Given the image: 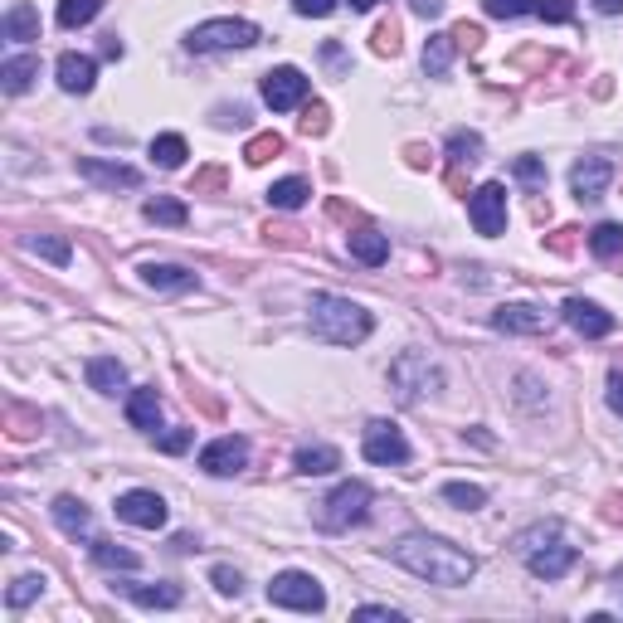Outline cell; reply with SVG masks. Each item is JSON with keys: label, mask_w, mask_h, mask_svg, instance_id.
<instances>
[{"label": "cell", "mask_w": 623, "mask_h": 623, "mask_svg": "<svg viewBox=\"0 0 623 623\" xmlns=\"http://www.w3.org/2000/svg\"><path fill=\"white\" fill-rule=\"evenodd\" d=\"M453 39H458V49H468V54H473V49H482V30H477V25H468V20H463V25H453Z\"/></svg>", "instance_id": "cell-48"}, {"label": "cell", "mask_w": 623, "mask_h": 623, "mask_svg": "<svg viewBox=\"0 0 623 623\" xmlns=\"http://www.w3.org/2000/svg\"><path fill=\"white\" fill-rule=\"evenodd\" d=\"M249 44H258L254 20H205L185 35L190 54H220V49H249Z\"/></svg>", "instance_id": "cell-4"}, {"label": "cell", "mask_w": 623, "mask_h": 623, "mask_svg": "<svg viewBox=\"0 0 623 623\" xmlns=\"http://www.w3.org/2000/svg\"><path fill=\"white\" fill-rule=\"evenodd\" d=\"M142 283L156 293H185V288H195V273L181 263H142Z\"/></svg>", "instance_id": "cell-17"}, {"label": "cell", "mask_w": 623, "mask_h": 623, "mask_svg": "<svg viewBox=\"0 0 623 623\" xmlns=\"http://www.w3.org/2000/svg\"><path fill=\"white\" fill-rule=\"evenodd\" d=\"M151 224H171V229H181L185 220H190V210H185L181 200H166V195H156V200H147V210H142Z\"/></svg>", "instance_id": "cell-32"}, {"label": "cell", "mask_w": 623, "mask_h": 623, "mask_svg": "<svg viewBox=\"0 0 623 623\" xmlns=\"http://www.w3.org/2000/svg\"><path fill=\"white\" fill-rule=\"evenodd\" d=\"M93 560H98V565H108V570H137V565H142V560H137V550L112 546V541H98V536H93Z\"/></svg>", "instance_id": "cell-31"}, {"label": "cell", "mask_w": 623, "mask_h": 623, "mask_svg": "<svg viewBox=\"0 0 623 623\" xmlns=\"http://www.w3.org/2000/svg\"><path fill=\"white\" fill-rule=\"evenodd\" d=\"M468 215H473L477 234H487V239H497L502 229H507V190L497 181L477 185L473 195H468Z\"/></svg>", "instance_id": "cell-9"}, {"label": "cell", "mask_w": 623, "mask_h": 623, "mask_svg": "<svg viewBox=\"0 0 623 623\" xmlns=\"http://www.w3.org/2000/svg\"><path fill=\"white\" fill-rule=\"evenodd\" d=\"M356 619H390V623H400V609H390V604H361V609H356Z\"/></svg>", "instance_id": "cell-50"}, {"label": "cell", "mask_w": 623, "mask_h": 623, "mask_svg": "<svg viewBox=\"0 0 623 623\" xmlns=\"http://www.w3.org/2000/svg\"><path fill=\"white\" fill-rule=\"evenodd\" d=\"M443 497H448L453 507H463V512H477V507L487 502V492H482L477 482H448V487H443Z\"/></svg>", "instance_id": "cell-38"}, {"label": "cell", "mask_w": 623, "mask_h": 623, "mask_svg": "<svg viewBox=\"0 0 623 623\" xmlns=\"http://www.w3.org/2000/svg\"><path fill=\"white\" fill-rule=\"evenodd\" d=\"M366 512H370L366 482H341L327 502H322V526H327V531H346V526L366 521Z\"/></svg>", "instance_id": "cell-7"}, {"label": "cell", "mask_w": 623, "mask_h": 623, "mask_svg": "<svg viewBox=\"0 0 623 623\" xmlns=\"http://www.w3.org/2000/svg\"><path fill=\"white\" fill-rule=\"evenodd\" d=\"M380 0H351V10H375Z\"/></svg>", "instance_id": "cell-57"}, {"label": "cell", "mask_w": 623, "mask_h": 623, "mask_svg": "<svg viewBox=\"0 0 623 623\" xmlns=\"http://www.w3.org/2000/svg\"><path fill=\"white\" fill-rule=\"evenodd\" d=\"M570 234H575V229H555V234H550L546 244L555 249V254H570V249H575V239H570Z\"/></svg>", "instance_id": "cell-53"}, {"label": "cell", "mask_w": 623, "mask_h": 623, "mask_svg": "<svg viewBox=\"0 0 623 623\" xmlns=\"http://www.w3.org/2000/svg\"><path fill=\"white\" fill-rule=\"evenodd\" d=\"M477 161H482V137L458 127V132L448 137V166H453V171H463V166H477Z\"/></svg>", "instance_id": "cell-28"}, {"label": "cell", "mask_w": 623, "mask_h": 623, "mask_svg": "<svg viewBox=\"0 0 623 623\" xmlns=\"http://www.w3.org/2000/svg\"><path fill=\"white\" fill-rule=\"evenodd\" d=\"M307 195H312V185L302 181V176H288V181L268 185V205H273V210H302Z\"/></svg>", "instance_id": "cell-27"}, {"label": "cell", "mask_w": 623, "mask_h": 623, "mask_svg": "<svg viewBox=\"0 0 623 623\" xmlns=\"http://www.w3.org/2000/svg\"><path fill=\"white\" fill-rule=\"evenodd\" d=\"M268 604L302 609V614H322V609H327V589H322L317 575H307V570H283V575L268 585Z\"/></svg>", "instance_id": "cell-5"}, {"label": "cell", "mask_w": 623, "mask_h": 623, "mask_svg": "<svg viewBox=\"0 0 623 623\" xmlns=\"http://www.w3.org/2000/svg\"><path fill=\"white\" fill-rule=\"evenodd\" d=\"M307 312H312V331L322 341H331V346H361L370 336V312L361 302H351V297L317 293Z\"/></svg>", "instance_id": "cell-2"}, {"label": "cell", "mask_w": 623, "mask_h": 623, "mask_svg": "<svg viewBox=\"0 0 623 623\" xmlns=\"http://www.w3.org/2000/svg\"><path fill=\"white\" fill-rule=\"evenodd\" d=\"M93 83H98V64L88 54H64L59 59V88L64 93H93Z\"/></svg>", "instance_id": "cell-18"}, {"label": "cell", "mask_w": 623, "mask_h": 623, "mask_svg": "<svg viewBox=\"0 0 623 623\" xmlns=\"http://www.w3.org/2000/svg\"><path fill=\"white\" fill-rule=\"evenodd\" d=\"M521 555H526V565H531V575L536 580H560L570 565H575V546H565V541H555V526H541V531H526L521 536Z\"/></svg>", "instance_id": "cell-3"}, {"label": "cell", "mask_w": 623, "mask_h": 623, "mask_svg": "<svg viewBox=\"0 0 623 623\" xmlns=\"http://www.w3.org/2000/svg\"><path fill=\"white\" fill-rule=\"evenodd\" d=\"M599 15H623V0H594Z\"/></svg>", "instance_id": "cell-55"}, {"label": "cell", "mask_w": 623, "mask_h": 623, "mask_svg": "<svg viewBox=\"0 0 623 623\" xmlns=\"http://www.w3.org/2000/svg\"><path fill=\"white\" fill-rule=\"evenodd\" d=\"M614 181V161L609 156H585V161H575V171H570V185H575V195L580 200H599L604 190Z\"/></svg>", "instance_id": "cell-13"}, {"label": "cell", "mask_w": 623, "mask_h": 623, "mask_svg": "<svg viewBox=\"0 0 623 623\" xmlns=\"http://www.w3.org/2000/svg\"><path fill=\"white\" fill-rule=\"evenodd\" d=\"M536 15L546 25H565V20H575V0H536Z\"/></svg>", "instance_id": "cell-41"}, {"label": "cell", "mask_w": 623, "mask_h": 623, "mask_svg": "<svg viewBox=\"0 0 623 623\" xmlns=\"http://www.w3.org/2000/svg\"><path fill=\"white\" fill-rule=\"evenodd\" d=\"M293 468L302 477H322V473H336L341 468V453L331 448V443H312V448H297Z\"/></svg>", "instance_id": "cell-22"}, {"label": "cell", "mask_w": 623, "mask_h": 623, "mask_svg": "<svg viewBox=\"0 0 623 623\" xmlns=\"http://www.w3.org/2000/svg\"><path fill=\"white\" fill-rule=\"evenodd\" d=\"M589 249L599 258H619L623 254V224H594V229H589Z\"/></svg>", "instance_id": "cell-33"}, {"label": "cell", "mask_w": 623, "mask_h": 623, "mask_svg": "<svg viewBox=\"0 0 623 623\" xmlns=\"http://www.w3.org/2000/svg\"><path fill=\"white\" fill-rule=\"evenodd\" d=\"M25 249H30V254H39V258H49V263H59V268L74 258L69 239H54V234H30V239H25Z\"/></svg>", "instance_id": "cell-34"}, {"label": "cell", "mask_w": 623, "mask_h": 623, "mask_svg": "<svg viewBox=\"0 0 623 623\" xmlns=\"http://www.w3.org/2000/svg\"><path fill=\"white\" fill-rule=\"evenodd\" d=\"M512 171H516V181H526V185H546V166H541L536 156H521Z\"/></svg>", "instance_id": "cell-45"}, {"label": "cell", "mask_w": 623, "mask_h": 623, "mask_svg": "<svg viewBox=\"0 0 623 623\" xmlns=\"http://www.w3.org/2000/svg\"><path fill=\"white\" fill-rule=\"evenodd\" d=\"M482 10L492 15V20H516V15H526V10H536L531 0H482Z\"/></svg>", "instance_id": "cell-42"}, {"label": "cell", "mask_w": 623, "mask_h": 623, "mask_svg": "<svg viewBox=\"0 0 623 623\" xmlns=\"http://www.w3.org/2000/svg\"><path fill=\"white\" fill-rule=\"evenodd\" d=\"M39 594H44V575H20L15 585L5 589V604H10V609H25V604H35Z\"/></svg>", "instance_id": "cell-37"}, {"label": "cell", "mask_w": 623, "mask_h": 623, "mask_svg": "<svg viewBox=\"0 0 623 623\" xmlns=\"http://www.w3.org/2000/svg\"><path fill=\"white\" fill-rule=\"evenodd\" d=\"M98 10H103V0H59V25H64V30H78V25H88Z\"/></svg>", "instance_id": "cell-36"}, {"label": "cell", "mask_w": 623, "mask_h": 623, "mask_svg": "<svg viewBox=\"0 0 623 623\" xmlns=\"http://www.w3.org/2000/svg\"><path fill=\"white\" fill-rule=\"evenodd\" d=\"M283 147H288V142H283L278 132H258L254 142L244 147V161H249V166H268L273 156H283Z\"/></svg>", "instance_id": "cell-35"}, {"label": "cell", "mask_w": 623, "mask_h": 623, "mask_svg": "<svg viewBox=\"0 0 623 623\" xmlns=\"http://www.w3.org/2000/svg\"><path fill=\"white\" fill-rule=\"evenodd\" d=\"M127 419H132V429L156 434V424H161V395L156 390H132L127 395Z\"/></svg>", "instance_id": "cell-21"}, {"label": "cell", "mask_w": 623, "mask_h": 623, "mask_svg": "<svg viewBox=\"0 0 623 623\" xmlns=\"http://www.w3.org/2000/svg\"><path fill=\"white\" fill-rule=\"evenodd\" d=\"M361 453H366L370 463H380V468H400V463H409V443H404L400 424H390V419H375V424H366Z\"/></svg>", "instance_id": "cell-8"}, {"label": "cell", "mask_w": 623, "mask_h": 623, "mask_svg": "<svg viewBox=\"0 0 623 623\" xmlns=\"http://www.w3.org/2000/svg\"><path fill=\"white\" fill-rule=\"evenodd\" d=\"M103 54H108V59H122V39L108 35V39H103Z\"/></svg>", "instance_id": "cell-56"}, {"label": "cell", "mask_w": 623, "mask_h": 623, "mask_svg": "<svg viewBox=\"0 0 623 623\" xmlns=\"http://www.w3.org/2000/svg\"><path fill=\"white\" fill-rule=\"evenodd\" d=\"M54 521H59V531L64 536H93V512L78 502V497H54Z\"/></svg>", "instance_id": "cell-19"}, {"label": "cell", "mask_w": 623, "mask_h": 623, "mask_svg": "<svg viewBox=\"0 0 623 623\" xmlns=\"http://www.w3.org/2000/svg\"><path fill=\"white\" fill-rule=\"evenodd\" d=\"M117 521L142 526V531H161V526H166V502H161L156 492H147V487L122 492V497H117Z\"/></svg>", "instance_id": "cell-11"}, {"label": "cell", "mask_w": 623, "mask_h": 623, "mask_svg": "<svg viewBox=\"0 0 623 623\" xmlns=\"http://www.w3.org/2000/svg\"><path fill=\"white\" fill-rule=\"evenodd\" d=\"M224 185V166H210V171H200L195 181H190V195H200V190H220Z\"/></svg>", "instance_id": "cell-49"}, {"label": "cell", "mask_w": 623, "mask_h": 623, "mask_svg": "<svg viewBox=\"0 0 623 623\" xmlns=\"http://www.w3.org/2000/svg\"><path fill=\"white\" fill-rule=\"evenodd\" d=\"M263 103L273 112H293L297 103H307V74L283 64V69H268L263 74Z\"/></svg>", "instance_id": "cell-10"}, {"label": "cell", "mask_w": 623, "mask_h": 623, "mask_svg": "<svg viewBox=\"0 0 623 623\" xmlns=\"http://www.w3.org/2000/svg\"><path fill=\"white\" fill-rule=\"evenodd\" d=\"M210 580H215L220 594H239V589H244V575H239V570H229V565H215V570H210Z\"/></svg>", "instance_id": "cell-46"}, {"label": "cell", "mask_w": 623, "mask_h": 623, "mask_svg": "<svg viewBox=\"0 0 623 623\" xmlns=\"http://www.w3.org/2000/svg\"><path fill=\"white\" fill-rule=\"evenodd\" d=\"M78 171H83L88 181H98V185H142V176H137L132 166H117V161H98V156H83V161H78Z\"/></svg>", "instance_id": "cell-23"}, {"label": "cell", "mask_w": 623, "mask_h": 623, "mask_svg": "<svg viewBox=\"0 0 623 623\" xmlns=\"http://www.w3.org/2000/svg\"><path fill=\"white\" fill-rule=\"evenodd\" d=\"M546 322V307H536V302H507V307L492 312V327L516 331V336H536V331H546Z\"/></svg>", "instance_id": "cell-14"}, {"label": "cell", "mask_w": 623, "mask_h": 623, "mask_svg": "<svg viewBox=\"0 0 623 623\" xmlns=\"http://www.w3.org/2000/svg\"><path fill=\"white\" fill-rule=\"evenodd\" d=\"M88 385L98 390V395H117L122 385H127V370L117 356H93L88 361Z\"/></svg>", "instance_id": "cell-24"}, {"label": "cell", "mask_w": 623, "mask_h": 623, "mask_svg": "<svg viewBox=\"0 0 623 623\" xmlns=\"http://www.w3.org/2000/svg\"><path fill=\"white\" fill-rule=\"evenodd\" d=\"M293 10L297 15H317V20H322V15L336 10V0H293Z\"/></svg>", "instance_id": "cell-51"}, {"label": "cell", "mask_w": 623, "mask_h": 623, "mask_svg": "<svg viewBox=\"0 0 623 623\" xmlns=\"http://www.w3.org/2000/svg\"><path fill=\"white\" fill-rule=\"evenodd\" d=\"M35 78H39V54H15V59H5V69H0L5 93H25Z\"/></svg>", "instance_id": "cell-25"}, {"label": "cell", "mask_w": 623, "mask_h": 623, "mask_svg": "<svg viewBox=\"0 0 623 623\" xmlns=\"http://www.w3.org/2000/svg\"><path fill=\"white\" fill-rule=\"evenodd\" d=\"M346 254L356 258V263H366V268H380V263L390 258V239H385L375 224H356V229L346 234Z\"/></svg>", "instance_id": "cell-15"}, {"label": "cell", "mask_w": 623, "mask_h": 623, "mask_svg": "<svg viewBox=\"0 0 623 623\" xmlns=\"http://www.w3.org/2000/svg\"><path fill=\"white\" fill-rule=\"evenodd\" d=\"M5 424H10V439H35V434H39V414L20 409V404H10V409H5Z\"/></svg>", "instance_id": "cell-39"}, {"label": "cell", "mask_w": 623, "mask_h": 623, "mask_svg": "<svg viewBox=\"0 0 623 623\" xmlns=\"http://www.w3.org/2000/svg\"><path fill=\"white\" fill-rule=\"evenodd\" d=\"M565 322L580 331V336H609V331H614V317H609L599 302H585V297H570V302H565Z\"/></svg>", "instance_id": "cell-16"}, {"label": "cell", "mask_w": 623, "mask_h": 623, "mask_svg": "<svg viewBox=\"0 0 623 623\" xmlns=\"http://www.w3.org/2000/svg\"><path fill=\"white\" fill-rule=\"evenodd\" d=\"M263 234H268V244H283V249H302V244H307L302 229H293V224H268Z\"/></svg>", "instance_id": "cell-44"}, {"label": "cell", "mask_w": 623, "mask_h": 623, "mask_svg": "<svg viewBox=\"0 0 623 623\" xmlns=\"http://www.w3.org/2000/svg\"><path fill=\"white\" fill-rule=\"evenodd\" d=\"M390 385H395V395H400L404 404H414L424 390H439L443 375L439 366L429 361V356H419V351H404L400 361L390 366Z\"/></svg>", "instance_id": "cell-6"}, {"label": "cell", "mask_w": 623, "mask_h": 623, "mask_svg": "<svg viewBox=\"0 0 623 623\" xmlns=\"http://www.w3.org/2000/svg\"><path fill=\"white\" fill-rule=\"evenodd\" d=\"M132 594V604H142V609H176L181 604V589L176 585H127Z\"/></svg>", "instance_id": "cell-29"}, {"label": "cell", "mask_w": 623, "mask_h": 623, "mask_svg": "<svg viewBox=\"0 0 623 623\" xmlns=\"http://www.w3.org/2000/svg\"><path fill=\"white\" fill-rule=\"evenodd\" d=\"M609 404H614V409L623 414V370H614V375H609Z\"/></svg>", "instance_id": "cell-54"}, {"label": "cell", "mask_w": 623, "mask_h": 623, "mask_svg": "<svg viewBox=\"0 0 623 623\" xmlns=\"http://www.w3.org/2000/svg\"><path fill=\"white\" fill-rule=\"evenodd\" d=\"M453 49H458L453 30H448V35H429V44H424V74H429V78L448 74V64H453Z\"/></svg>", "instance_id": "cell-26"}, {"label": "cell", "mask_w": 623, "mask_h": 623, "mask_svg": "<svg viewBox=\"0 0 623 623\" xmlns=\"http://www.w3.org/2000/svg\"><path fill=\"white\" fill-rule=\"evenodd\" d=\"M185 156H190V147H185V137H176V132H161V137L151 142V161H156L161 171H176Z\"/></svg>", "instance_id": "cell-30"}, {"label": "cell", "mask_w": 623, "mask_h": 623, "mask_svg": "<svg viewBox=\"0 0 623 623\" xmlns=\"http://www.w3.org/2000/svg\"><path fill=\"white\" fill-rule=\"evenodd\" d=\"M244 463H249V439H239V434H224V439L205 443V453H200V468L210 477H234Z\"/></svg>", "instance_id": "cell-12"}, {"label": "cell", "mask_w": 623, "mask_h": 623, "mask_svg": "<svg viewBox=\"0 0 623 623\" xmlns=\"http://www.w3.org/2000/svg\"><path fill=\"white\" fill-rule=\"evenodd\" d=\"M190 439H195V429H171V434H161V439H156V448H161V453H185Z\"/></svg>", "instance_id": "cell-47"}, {"label": "cell", "mask_w": 623, "mask_h": 623, "mask_svg": "<svg viewBox=\"0 0 623 623\" xmlns=\"http://www.w3.org/2000/svg\"><path fill=\"white\" fill-rule=\"evenodd\" d=\"M375 54H380V59H385V54H390V59L400 54V25H395V20H385V25L375 30Z\"/></svg>", "instance_id": "cell-43"}, {"label": "cell", "mask_w": 623, "mask_h": 623, "mask_svg": "<svg viewBox=\"0 0 623 623\" xmlns=\"http://www.w3.org/2000/svg\"><path fill=\"white\" fill-rule=\"evenodd\" d=\"M390 560L404 565L409 575H419V580L443 585V589L468 585V580L477 575L473 555H468L463 546H453V541H439V536H400V541L390 546Z\"/></svg>", "instance_id": "cell-1"}, {"label": "cell", "mask_w": 623, "mask_h": 623, "mask_svg": "<svg viewBox=\"0 0 623 623\" xmlns=\"http://www.w3.org/2000/svg\"><path fill=\"white\" fill-rule=\"evenodd\" d=\"M297 127H302V137H322V132L331 127L327 103H307V108H302V117H297Z\"/></svg>", "instance_id": "cell-40"}, {"label": "cell", "mask_w": 623, "mask_h": 623, "mask_svg": "<svg viewBox=\"0 0 623 623\" xmlns=\"http://www.w3.org/2000/svg\"><path fill=\"white\" fill-rule=\"evenodd\" d=\"M409 10H414V15H424V20H439L443 0H409Z\"/></svg>", "instance_id": "cell-52"}, {"label": "cell", "mask_w": 623, "mask_h": 623, "mask_svg": "<svg viewBox=\"0 0 623 623\" xmlns=\"http://www.w3.org/2000/svg\"><path fill=\"white\" fill-rule=\"evenodd\" d=\"M0 35L15 39V44H25V39H39V10L30 0H15L10 10H5V25H0Z\"/></svg>", "instance_id": "cell-20"}]
</instances>
